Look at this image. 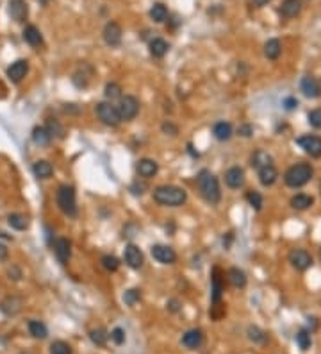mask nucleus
<instances>
[{
  "instance_id": "e433bc0d",
  "label": "nucleus",
  "mask_w": 321,
  "mask_h": 354,
  "mask_svg": "<svg viewBox=\"0 0 321 354\" xmlns=\"http://www.w3.org/2000/svg\"><path fill=\"white\" fill-rule=\"evenodd\" d=\"M296 344L302 351H309L312 345V338H311V333L307 329H302V331L296 333Z\"/></svg>"
},
{
  "instance_id": "a878e982",
  "label": "nucleus",
  "mask_w": 321,
  "mask_h": 354,
  "mask_svg": "<svg viewBox=\"0 0 321 354\" xmlns=\"http://www.w3.org/2000/svg\"><path fill=\"white\" fill-rule=\"evenodd\" d=\"M32 172H34V175L38 179H49L50 175L54 174V166L49 161L41 159V161H36L32 165Z\"/></svg>"
},
{
  "instance_id": "1a4fd4ad",
  "label": "nucleus",
  "mask_w": 321,
  "mask_h": 354,
  "mask_svg": "<svg viewBox=\"0 0 321 354\" xmlns=\"http://www.w3.org/2000/svg\"><path fill=\"white\" fill-rule=\"evenodd\" d=\"M27 72H29V61L18 59V61H14V63L7 68V77L11 82L18 84V82H22L23 79H25Z\"/></svg>"
},
{
  "instance_id": "39448f33",
  "label": "nucleus",
  "mask_w": 321,
  "mask_h": 354,
  "mask_svg": "<svg viewBox=\"0 0 321 354\" xmlns=\"http://www.w3.org/2000/svg\"><path fill=\"white\" fill-rule=\"evenodd\" d=\"M116 109H118V113H120V118L125 122L132 120V118L138 117L139 113V100L134 97V95H125V97H121L120 102H118V106H116Z\"/></svg>"
},
{
  "instance_id": "9b49d317",
  "label": "nucleus",
  "mask_w": 321,
  "mask_h": 354,
  "mask_svg": "<svg viewBox=\"0 0 321 354\" xmlns=\"http://www.w3.org/2000/svg\"><path fill=\"white\" fill-rule=\"evenodd\" d=\"M152 256L162 265H173L177 261V254L171 247L168 245H154L152 247Z\"/></svg>"
},
{
  "instance_id": "c85d7f7f",
  "label": "nucleus",
  "mask_w": 321,
  "mask_h": 354,
  "mask_svg": "<svg viewBox=\"0 0 321 354\" xmlns=\"http://www.w3.org/2000/svg\"><path fill=\"white\" fill-rule=\"evenodd\" d=\"M32 142L40 147H49L50 142H52V136L49 135V131L45 127H34L32 131Z\"/></svg>"
},
{
  "instance_id": "4468645a",
  "label": "nucleus",
  "mask_w": 321,
  "mask_h": 354,
  "mask_svg": "<svg viewBox=\"0 0 321 354\" xmlns=\"http://www.w3.org/2000/svg\"><path fill=\"white\" fill-rule=\"evenodd\" d=\"M225 183H227L228 188L237 190L245 184V170L241 166H232L225 172Z\"/></svg>"
},
{
  "instance_id": "7ed1b4c3",
  "label": "nucleus",
  "mask_w": 321,
  "mask_h": 354,
  "mask_svg": "<svg viewBox=\"0 0 321 354\" xmlns=\"http://www.w3.org/2000/svg\"><path fill=\"white\" fill-rule=\"evenodd\" d=\"M312 174H314V170H312V166L309 163H298V165H293L289 170L285 172L284 181L291 188H302L312 179Z\"/></svg>"
},
{
  "instance_id": "b1692460",
  "label": "nucleus",
  "mask_w": 321,
  "mask_h": 354,
  "mask_svg": "<svg viewBox=\"0 0 321 354\" xmlns=\"http://www.w3.org/2000/svg\"><path fill=\"white\" fill-rule=\"evenodd\" d=\"M276 177H278V172H276V168L273 165L264 166V168L259 170V181H261L263 186H271V184H275Z\"/></svg>"
},
{
  "instance_id": "bb28decb",
  "label": "nucleus",
  "mask_w": 321,
  "mask_h": 354,
  "mask_svg": "<svg viewBox=\"0 0 321 354\" xmlns=\"http://www.w3.org/2000/svg\"><path fill=\"white\" fill-rule=\"evenodd\" d=\"M314 204V199L311 195H305V193H298V195H294L291 199V208L298 211H303V210H309V208Z\"/></svg>"
},
{
  "instance_id": "423d86ee",
  "label": "nucleus",
  "mask_w": 321,
  "mask_h": 354,
  "mask_svg": "<svg viewBox=\"0 0 321 354\" xmlns=\"http://www.w3.org/2000/svg\"><path fill=\"white\" fill-rule=\"evenodd\" d=\"M97 115H98V118H100V120L106 124V126L116 127L121 122L120 113H118L116 106H112L111 102H100V104H97Z\"/></svg>"
},
{
  "instance_id": "f3484780",
  "label": "nucleus",
  "mask_w": 321,
  "mask_h": 354,
  "mask_svg": "<svg viewBox=\"0 0 321 354\" xmlns=\"http://www.w3.org/2000/svg\"><path fill=\"white\" fill-rule=\"evenodd\" d=\"M221 295H223V279L219 269L213 270V290H211V302L213 306H221Z\"/></svg>"
},
{
  "instance_id": "6e6552de",
  "label": "nucleus",
  "mask_w": 321,
  "mask_h": 354,
  "mask_svg": "<svg viewBox=\"0 0 321 354\" xmlns=\"http://www.w3.org/2000/svg\"><path fill=\"white\" fill-rule=\"evenodd\" d=\"M289 263L293 265L294 269L303 272V270H307L312 267V256L309 254L305 249H293L289 252Z\"/></svg>"
},
{
  "instance_id": "4d7b16f0",
  "label": "nucleus",
  "mask_w": 321,
  "mask_h": 354,
  "mask_svg": "<svg viewBox=\"0 0 321 354\" xmlns=\"http://www.w3.org/2000/svg\"><path fill=\"white\" fill-rule=\"evenodd\" d=\"M320 190H321V186H320Z\"/></svg>"
},
{
  "instance_id": "864d4df0",
  "label": "nucleus",
  "mask_w": 321,
  "mask_h": 354,
  "mask_svg": "<svg viewBox=\"0 0 321 354\" xmlns=\"http://www.w3.org/2000/svg\"><path fill=\"white\" fill-rule=\"evenodd\" d=\"M130 190H132L134 195H141L143 190H145V184H139V186H138V184H134V186H132Z\"/></svg>"
},
{
  "instance_id": "0eeeda50",
  "label": "nucleus",
  "mask_w": 321,
  "mask_h": 354,
  "mask_svg": "<svg viewBox=\"0 0 321 354\" xmlns=\"http://www.w3.org/2000/svg\"><path fill=\"white\" fill-rule=\"evenodd\" d=\"M296 143L303 148V152L311 157H321V138L316 135H305L296 138Z\"/></svg>"
},
{
  "instance_id": "aec40b11",
  "label": "nucleus",
  "mask_w": 321,
  "mask_h": 354,
  "mask_svg": "<svg viewBox=\"0 0 321 354\" xmlns=\"http://www.w3.org/2000/svg\"><path fill=\"white\" fill-rule=\"evenodd\" d=\"M302 11V2L300 0H284L280 5V14L284 18H294Z\"/></svg>"
},
{
  "instance_id": "f257e3e1",
  "label": "nucleus",
  "mask_w": 321,
  "mask_h": 354,
  "mask_svg": "<svg viewBox=\"0 0 321 354\" xmlns=\"http://www.w3.org/2000/svg\"><path fill=\"white\" fill-rule=\"evenodd\" d=\"M154 201L160 204V206L177 208L182 206L184 202L187 201V193L184 188H178L173 184H164V186H157L154 190Z\"/></svg>"
},
{
  "instance_id": "603ef678",
  "label": "nucleus",
  "mask_w": 321,
  "mask_h": 354,
  "mask_svg": "<svg viewBox=\"0 0 321 354\" xmlns=\"http://www.w3.org/2000/svg\"><path fill=\"white\" fill-rule=\"evenodd\" d=\"M9 256V249L4 245V243H0V261H5Z\"/></svg>"
},
{
  "instance_id": "79ce46f5",
  "label": "nucleus",
  "mask_w": 321,
  "mask_h": 354,
  "mask_svg": "<svg viewBox=\"0 0 321 354\" xmlns=\"http://www.w3.org/2000/svg\"><path fill=\"white\" fill-rule=\"evenodd\" d=\"M102 267L109 272H116V270L120 269V260L116 258V256H111V254H106L102 258Z\"/></svg>"
},
{
  "instance_id": "7c9ffc66",
  "label": "nucleus",
  "mask_w": 321,
  "mask_h": 354,
  "mask_svg": "<svg viewBox=\"0 0 321 354\" xmlns=\"http://www.w3.org/2000/svg\"><path fill=\"white\" fill-rule=\"evenodd\" d=\"M150 18L154 20L156 23L166 22V18H168V9H166V5H164V4H160V2H157V4L152 5Z\"/></svg>"
},
{
  "instance_id": "6e6d98bb",
  "label": "nucleus",
  "mask_w": 321,
  "mask_h": 354,
  "mask_svg": "<svg viewBox=\"0 0 321 354\" xmlns=\"http://www.w3.org/2000/svg\"><path fill=\"white\" fill-rule=\"evenodd\" d=\"M22 354H31V353H22Z\"/></svg>"
},
{
  "instance_id": "a211bd4d",
  "label": "nucleus",
  "mask_w": 321,
  "mask_h": 354,
  "mask_svg": "<svg viewBox=\"0 0 321 354\" xmlns=\"http://www.w3.org/2000/svg\"><path fill=\"white\" fill-rule=\"evenodd\" d=\"M136 170H138V174L141 175V177H145V179H150V177H154V175L159 172V165H157V161H154V159H148V157H145V159H139L138 165H136Z\"/></svg>"
},
{
  "instance_id": "cd10ccee",
  "label": "nucleus",
  "mask_w": 321,
  "mask_h": 354,
  "mask_svg": "<svg viewBox=\"0 0 321 354\" xmlns=\"http://www.w3.org/2000/svg\"><path fill=\"white\" fill-rule=\"evenodd\" d=\"M168 50H169V45L162 38H154V40L150 41V54L154 56V58H162V56L168 54Z\"/></svg>"
},
{
  "instance_id": "2eb2a0df",
  "label": "nucleus",
  "mask_w": 321,
  "mask_h": 354,
  "mask_svg": "<svg viewBox=\"0 0 321 354\" xmlns=\"http://www.w3.org/2000/svg\"><path fill=\"white\" fill-rule=\"evenodd\" d=\"M9 14H11V18L14 22H25L27 14H29V7H27L25 0H9Z\"/></svg>"
},
{
  "instance_id": "ea45409f",
  "label": "nucleus",
  "mask_w": 321,
  "mask_h": 354,
  "mask_svg": "<svg viewBox=\"0 0 321 354\" xmlns=\"http://www.w3.org/2000/svg\"><path fill=\"white\" fill-rule=\"evenodd\" d=\"M246 201L250 202V206L254 208L255 211L263 210V195L259 192H255V190H250V192L246 193Z\"/></svg>"
},
{
  "instance_id": "3c124183",
  "label": "nucleus",
  "mask_w": 321,
  "mask_h": 354,
  "mask_svg": "<svg viewBox=\"0 0 321 354\" xmlns=\"http://www.w3.org/2000/svg\"><path fill=\"white\" fill-rule=\"evenodd\" d=\"M168 309H169V311H171V313H177L178 309H180V302H178L177 299L168 300Z\"/></svg>"
},
{
  "instance_id": "2f4dec72",
  "label": "nucleus",
  "mask_w": 321,
  "mask_h": 354,
  "mask_svg": "<svg viewBox=\"0 0 321 354\" xmlns=\"http://www.w3.org/2000/svg\"><path fill=\"white\" fill-rule=\"evenodd\" d=\"M7 224L11 225L16 231H25L29 227V220H27L25 215H20V213H13V215L7 216Z\"/></svg>"
},
{
  "instance_id": "8fccbe9b",
  "label": "nucleus",
  "mask_w": 321,
  "mask_h": 354,
  "mask_svg": "<svg viewBox=\"0 0 321 354\" xmlns=\"http://www.w3.org/2000/svg\"><path fill=\"white\" fill-rule=\"evenodd\" d=\"M7 276H9V279H13V281H18V279L22 278V272H20V269L13 267V269H9V270H7Z\"/></svg>"
},
{
  "instance_id": "6ab92c4d",
  "label": "nucleus",
  "mask_w": 321,
  "mask_h": 354,
  "mask_svg": "<svg viewBox=\"0 0 321 354\" xmlns=\"http://www.w3.org/2000/svg\"><path fill=\"white\" fill-rule=\"evenodd\" d=\"M204 342V333L202 329H189L187 333H184L182 336V344L186 345L187 349H198Z\"/></svg>"
},
{
  "instance_id": "49530a36",
  "label": "nucleus",
  "mask_w": 321,
  "mask_h": 354,
  "mask_svg": "<svg viewBox=\"0 0 321 354\" xmlns=\"http://www.w3.org/2000/svg\"><path fill=\"white\" fill-rule=\"evenodd\" d=\"M282 106H284V109H287V111H293V109L298 108V100L294 99V97H285Z\"/></svg>"
},
{
  "instance_id": "72a5a7b5",
  "label": "nucleus",
  "mask_w": 321,
  "mask_h": 354,
  "mask_svg": "<svg viewBox=\"0 0 321 354\" xmlns=\"http://www.w3.org/2000/svg\"><path fill=\"white\" fill-rule=\"evenodd\" d=\"M0 308H2V311H4L5 315H14L20 311V308H22V299H16V297L5 299Z\"/></svg>"
},
{
  "instance_id": "473e14b6",
  "label": "nucleus",
  "mask_w": 321,
  "mask_h": 354,
  "mask_svg": "<svg viewBox=\"0 0 321 354\" xmlns=\"http://www.w3.org/2000/svg\"><path fill=\"white\" fill-rule=\"evenodd\" d=\"M29 333H31L34 338L43 340V338H47V335H49V329H47V326H45L43 322H40V320H31V322H29Z\"/></svg>"
},
{
  "instance_id": "a19ab883",
  "label": "nucleus",
  "mask_w": 321,
  "mask_h": 354,
  "mask_svg": "<svg viewBox=\"0 0 321 354\" xmlns=\"http://www.w3.org/2000/svg\"><path fill=\"white\" fill-rule=\"evenodd\" d=\"M139 300H141V290H138V288H130L123 293V302L127 306H134Z\"/></svg>"
},
{
  "instance_id": "37998d69",
  "label": "nucleus",
  "mask_w": 321,
  "mask_h": 354,
  "mask_svg": "<svg viewBox=\"0 0 321 354\" xmlns=\"http://www.w3.org/2000/svg\"><path fill=\"white\" fill-rule=\"evenodd\" d=\"M106 97L109 100H114V99H121V86L118 84V82H109V84L106 86Z\"/></svg>"
},
{
  "instance_id": "f03ea898",
  "label": "nucleus",
  "mask_w": 321,
  "mask_h": 354,
  "mask_svg": "<svg viewBox=\"0 0 321 354\" xmlns=\"http://www.w3.org/2000/svg\"><path fill=\"white\" fill-rule=\"evenodd\" d=\"M196 183H198V190L205 201L211 204H218L221 199V192H219V183L216 175L211 174L209 170H202L196 177Z\"/></svg>"
},
{
  "instance_id": "4c0bfd02",
  "label": "nucleus",
  "mask_w": 321,
  "mask_h": 354,
  "mask_svg": "<svg viewBox=\"0 0 321 354\" xmlns=\"http://www.w3.org/2000/svg\"><path fill=\"white\" fill-rule=\"evenodd\" d=\"M248 338L254 344H264L268 340V335L263 331V329H259L257 326H250L248 327Z\"/></svg>"
},
{
  "instance_id": "c756f323",
  "label": "nucleus",
  "mask_w": 321,
  "mask_h": 354,
  "mask_svg": "<svg viewBox=\"0 0 321 354\" xmlns=\"http://www.w3.org/2000/svg\"><path fill=\"white\" fill-rule=\"evenodd\" d=\"M282 54V43L276 38H271V40L266 41V45H264V56L268 59H276L278 56Z\"/></svg>"
},
{
  "instance_id": "5701e85b",
  "label": "nucleus",
  "mask_w": 321,
  "mask_h": 354,
  "mask_svg": "<svg viewBox=\"0 0 321 354\" xmlns=\"http://www.w3.org/2000/svg\"><path fill=\"white\" fill-rule=\"evenodd\" d=\"M227 279L234 288H245L246 281H248V279H246V274L243 272L241 269H237V267H234V269L228 270Z\"/></svg>"
},
{
  "instance_id": "4be33fe9",
  "label": "nucleus",
  "mask_w": 321,
  "mask_h": 354,
  "mask_svg": "<svg viewBox=\"0 0 321 354\" xmlns=\"http://www.w3.org/2000/svg\"><path fill=\"white\" fill-rule=\"evenodd\" d=\"M23 40L31 47H38L43 43V36H41L40 29L34 27V25H27V27L23 29Z\"/></svg>"
},
{
  "instance_id": "393cba45",
  "label": "nucleus",
  "mask_w": 321,
  "mask_h": 354,
  "mask_svg": "<svg viewBox=\"0 0 321 354\" xmlns=\"http://www.w3.org/2000/svg\"><path fill=\"white\" fill-rule=\"evenodd\" d=\"M273 165V157L269 156V154L266 152V150H255L254 156H252V166L254 168H257V172L261 170V168H264V166H269Z\"/></svg>"
},
{
  "instance_id": "9d476101",
  "label": "nucleus",
  "mask_w": 321,
  "mask_h": 354,
  "mask_svg": "<svg viewBox=\"0 0 321 354\" xmlns=\"http://www.w3.org/2000/svg\"><path fill=\"white\" fill-rule=\"evenodd\" d=\"M121 27L116 22H109L106 23V27L102 31L104 41H106L109 47H118L121 43Z\"/></svg>"
},
{
  "instance_id": "5fc2aeb1",
  "label": "nucleus",
  "mask_w": 321,
  "mask_h": 354,
  "mask_svg": "<svg viewBox=\"0 0 321 354\" xmlns=\"http://www.w3.org/2000/svg\"><path fill=\"white\" fill-rule=\"evenodd\" d=\"M254 2V5H257V7H263V5H266L269 0H252Z\"/></svg>"
},
{
  "instance_id": "a18cd8bd",
  "label": "nucleus",
  "mask_w": 321,
  "mask_h": 354,
  "mask_svg": "<svg viewBox=\"0 0 321 354\" xmlns=\"http://www.w3.org/2000/svg\"><path fill=\"white\" fill-rule=\"evenodd\" d=\"M111 340L114 342L116 345H121L125 342V331L121 327H114L111 331Z\"/></svg>"
},
{
  "instance_id": "f8f14e48",
  "label": "nucleus",
  "mask_w": 321,
  "mask_h": 354,
  "mask_svg": "<svg viewBox=\"0 0 321 354\" xmlns=\"http://www.w3.org/2000/svg\"><path fill=\"white\" fill-rule=\"evenodd\" d=\"M123 260L125 263L129 265L130 269H141L143 263H145V258H143V252L139 251V247H136L134 243L125 247L123 252Z\"/></svg>"
},
{
  "instance_id": "c9c22d12",
  "label": "nucleus",
  "mask_w": 321,
  "mask_h": 354,
  "mask_svg": "<svg viewBox=\"0 0 321 354\" xmlns=\"http://www.w3.org/2000/svg\"><path fill=\"white\" fill-rule=\"evenodd\" d=\"M45 129L49 131V135L52 136H55V138H64V135H66V131H64V127L59 124L57 120H49L47 122V127Z\"/></svg>"
},
{
  "instance_id": "c03bdc74",
  "label": "nucleus",
  "mask_w": 321,
  "mask_h": 354,
  "mask_svg": "<svg viewBox=\"0 0 321 354\" xmlns=\"http://www.w3.org/2000/svg\"><path fill=\"white\" fill-rule=\"evenodd\" d=\"M309 118V124H311L314 129H321V109H312L311 113L307 115Z\"/></svg>"
},
{
  "instance_id": "dca6fc26",
  "label": "nucleus",
  "mask_w": 321,
  "mask_h": 354,
  "mask_svg": "<svg viewBox=\"0 0 321 354\" xmlns=\"http://www.w3.org/2000/svg\"><path fill=\"white\" fill-rule=\"evenodd\" d=\"M300 88H302L303 95L309 97V99H318V97H321V86L312 75L303 77L302 82H300Z\"/></svg>"
},
{
  "instance_id": "58836bf2",
  "label": "nucleus",
  "mask_w": 321,
  "mask_h": 354,
  "mask_svg": "<svg viewBox=\"0 0 321 354\" xmlns=\"http://www.w3.org/2000/svg\"><path fill=\"white\" fill-rule=\"evenodd\" d=\"M71 345L62 340H55L50 345V354H71Z\"/></svg>"
},
{
  "instance_id": "412c9836",
  "label": "nucleus",
  "mask_w": 321,
  "mask_h": 354,
  "mask_svg": "<svg viewBox=\"0 0 321 354\" xmlns=\"http://www.w3.org/2000/svg\"><path fill=\"white\" fill-rule=\"evenodd\" d=\"M232 126L228 124V122H216L213 127V135L216 140H219V142H227V140L232 138Z\"/></svg>"
},
{
  "instance_id": "09e8293b",
  "label": "nucleus",
  "mask_w": 321,
  "mask_h": 354,
  "mask_svg": "<svg viewBox=\"0 0 321 354\" xmlns=\"http://www.w3.org/2000/svg\"><path fill=\"white\" fill-rule=\"evenodd\" d=\"M162 133H166V135H169V136H177V133H178V129L173 126V124H162Z\"/></svg>"
},
{
  "instance_id": "ddd939ff",
  "label": "nucleus",
  "mask_w": 321,
  "mask_h": 354,
  "mask_svg": "<svg viewBox=\"0 0 321 354\" xmlns=\"http://www.w3.org/2000/svg\"><path fill=\"white\" fill-rule=\"evenodd\" d=\"M54 254H55V258L59 260V263L66 265L68 260H70L71 256V243L70 240H66V238H57L55 242H54Z\"/></svg>"
},
{
  "instance_id": "de8ad7c7",
  "label": "nucleus",
  "mask_w": 321,
  "mask_h": 354,
  "mask_svg": "<svg viewBox=\"0 0 321 354\" xmlns=\"http://www.w3.org/2000/svg\"><path fill=\"white\" fill-rule=\"evenodd\" d=\"M237 133H239V136H243V138H250V136L254 135V127L250 126V124H243V126H239Z\"/></svg>"
},
{
  "instance_id": "f704fd0d",
  "label": "nucleus",
  "mask_w": 321,
  "mask_h": 354,
  "mask_svg": "<svg viewBox=\"0 0 321 354\" xmlns=\"http://www.w3.org/2000/svg\"><path fill=\"white\" fill-rule=\"evenodd\" d=\"M89 338H91V342H93L95 345L104 347L107 338H109V335H107V331L104 329V327H97V329H93V331H89Z\"/></svg>"
},
{
  "instance_id": "20e7f679",
  "label": "nucleus",
  "mask_w": 321,
  "mask_h": 354,
  "mask_svg": "<svg viewBox=\"0 0 321 354\" xmlns=\"http://www.w3.org/2000/svg\"><path fill=\"white\" fill-rule=\"evenodd\" d=\"M57 206L59 210L68 216H77V201H75V188L73 186H68V184H62L57 190Z\"/></svg>"
}]
</instances>
